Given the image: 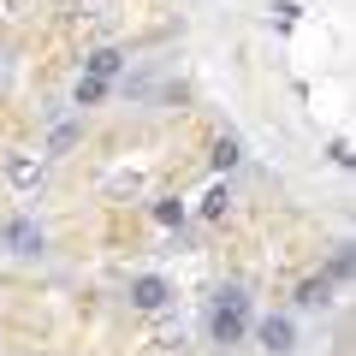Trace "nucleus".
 <instances>
[{
    "mask_svg": "<svg viewBox=\"0 0 356 356\" xmlns=\"http://www.w3.org/2000/svg\"><path fill=\"white\" fill-rule=\"evenodd\" d=\"M243 327H250V297H243V285L214 291V303H208V339L214 344H238Z\"/></svg>",
    "mask_w": 356,
    "mask_h": 356,
    "instance_id": "1",
    "label": "nucleus"
},
{
    "mask_svg": "<svg viewBox=\"0 0 356 356\" xmlns=\"http://www.w3.org/2000/svg\"><path fill=\"white\" fill-rule=\"evenodd\" d=\"M0 243H6L13 255H42V243H48V238H42V226H36V220H24V214H18V220H6V226H0Z\"/></svg>",
    "mask_w": 356,
    "mask_h": 356,
    "instance_id": "2",
    "label": "nucleus"
},
{
    "mask_svg": "<svg viewBox=\"0 0 356 356\" xmlns=\"http://www.w3.org/2000/svg\"><path fill=\"white\" fill-rule=\"evenodd\" d=\"M255 339H261V350H273V356H291V350H297V327H291V315H261Z\"/></svg>",
    "mask_w": 356,
    "mask_h": 356,
    "instance_id": "3",
    "label": "nucleus"
},
{
    "mask_svg": "<svg viewBox=\"0 0 356 356\" xmlns=\"http://www.w3.org/2000/svg\"><path fill=\"white\" fill-rule=\"evenodd\" d=\"M166 297H172V285L154 280V273H143V280H131V303L143 309V315H154V309H166Z\"/></svg>",
    "mask_w": 356,
    "mask_h": 356,
    "instance_id": "4",
    "label": "nucleus"
},
{
    "mask_svg": "<svg viewBox=\"0 0 356 356\" xmlns=\"http://www.w3.org/2000/svg\"><path fill=\"white\" fill-rule=\"evenodd\" d=\"M297 303H303V309H327L332 303V280H327V273L303 280V285H297Z\"/></svg>",
    "mask_w": 356,
    "mask_h": 356,
    "instance_id": "5",
    "label": "nucleus"
},
{
    "mask_svg": "<svg viewBox=\"0 0 356 356\" xmlns=\"http://www.w3.org/2000/svg\"><path fill=\"white\" fill-rule=\"evenodd\" d=\"M119 60H125L119 48H95V54H89V77H95V83H107V77L119 72Z\"/></svg>",
    "mask_w": 356,
    "mask_h": 356,
    "instance_id": "6",
    "label": "nucleus"
},
{
    "mask_svg": "<svg viewBox=\"0 0 356 356\" xmlns=\"http://www.w3.org/2000/svg\"><path fill=\"white\" fill-rule=\"evenodd\" d=\"M6 178H13L18 191H30V184H42V166L24 161V154H13V161H6Z\"/></svg>",
    "mask_w": 356,
    "mask_h": 356,
    "instance_id": "7",
    "label": "nucleus"
},
{
    "mask_svg": "<svg viewBox=\"0 0 356 356\" xmlns=\"http://www.w3.org/2000/svg\"><path fill=\"white\" fill-rule=\"evenodd\" d=\"M208 161H214L220 172H232V166L243 161V149H238V137H220V143H214V154H208Z\"/></svg>",
    "mask_w": 356,
    "mask_h": 356,
    "instance_id": "8",
    "label": "nucleus"
},
{
    "mask_svg": "<svg viewBox=\"0 0 356 356\" xmlns=\"http://www.w3.org/2000/svg\"><path fill=\"white\" fill-rule=\"evenodd\" d=\"M77 137H83V125H54V131H48V154H65Z\"/></svg>",
    "mask_w": 356,
    "mask_h": 356,
    "instance_id": "9",
    "label": "nucleus"
},
{
    "mask_svg": "<svg viewBox=\"0 0 356 356\" xmlns=\"http://www.w3.org/2000/svg\"><path fill=\"white\" fill-rule=\"evenodd\" d=\"M226 208H232V191H226V184H214V191L202 196V214H208V220H220Z\"/></svg>",
    "mask_w": 356,
    "mask_h": 356,
    "instance_id": "10",
    "label": "nucleus"
},
{
    "mask_svg": "<svg viewBox=\"0 0 356 356\" xmlns=\"http://www.w3.org/2000/svg\"><path fill=\"white\" fill-rule=\"evenodd\" d=\"M154 220H161V226H184V202H172V196L154 202Z\"/></svg>",
    "mask_w": 356,
    "mask_h": 356,
    "instance_id": "11",
    "label": "nucleus"
},
{
    "mask_svg": "<svg viewBox=\"0 0 356 356\" xmlns=\"http://www.w3.org/2000/svg\"><path fill=\"white\" fill-rule=\"evenodd\" d=\"M327 280H350V243H339V250H332V267H327Z\"/></svg>",
    "mask_w": 356,
    "mask_h": 356,
    "instance_id": "12",
    "label": "nucleus"
},
{
    "mask_svg": "<svg viewBox=\"0 0 356 356\" xmlns=\"http://www.w3.org/2000/svg\"><path fill=\"white\" fill-rule=\"evenodd\" d=\"M107 95V83H95V77H83V83H77V107H95Z\"/></svg>",
    "mask_w": 356,
    "mask_h": 356,
    "instance_id": "13",
    "label": "nucleus"
}]
</instances>
